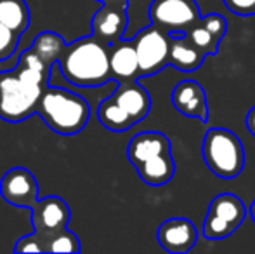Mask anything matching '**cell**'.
<instances>
[{
    "mask_svg": "<svg viewBox=\"0 0 255 254\" xmlns=\"http://www.w3.org/2000/svg\"><path fill=\"white\" fill-rule=\"evenodd\" d=\"M57 66L68 82L80 87H98L113 78L106 44L94 35L68 44Z\"/></svg>",
    "mask_w": 255,
    "mask_h": 254,
    "instance_id": "obj_1",
    "label": "cell"
},
{
    "mask_svg": "<svg viewBox=\"0 0 255 254\" xmlns=\"http://www.w3.org/2000/svg\"><path fill=\"white\" fill-rule=\"evenodd\" d=\"M37 113L51 131L61 136H73L87 126L91 106L75 92L47 85L40 96Z\"/></svg>",
    "mask_w": 255,
    "mask_h": 254,
    "instance_id": "obj_2",
    "label": "cell"
},
{
    "mask_svg": "<svg viewBox=\"0 0 255 254\" xmlns=\"http://www.w3.org/2000/svg\"><path fill=\"white\" fill-rule=\"evenodd\" d=\"M203 159L207 167L222 180L240 176L245 167V148L233 131L212 127L203 138Z\"/></svg>",
    "mask_w": 255,
    "mask_h": 254,
    "instance_id": "obj_3",
    "label": "cell"
},
{
    "mask_svg": "<svg viewBox=\"0 0 255 254\" xmlns=\"http://www.w3.org/2000/svg\"><path fill=\"white\" fill-rule=\"evenodd\" d=\"M45 85L33 84L23 78L17 70L2 71L0 77V119L10 124H17L26 120L33 113H37V106L40 101Z\"/></svg>",
    "mask_w": 255,
    "mask_h": 254,
    "instance_id": "obj_4",
    "label": "cell"
},
{
    "mask_svg": "<svg viewBox=\"0 0 255 254\" xmlns=\"http://www.w3.org/2000/svg\"><path fill=\"white\" fill-rule=\"evenodd\" d=\"M247 218V207L242 199L233 193H221L208 206L203 221V235L212 241L226 239L238 230Z\"/></svg>",
    "mask_w": 255,
    "mask_h": 254,
    "instance_id": "obj_5",
    "label": "cell"
},
{
    "mask_svg": "<svg viewBox=\"0 0 255 254\" xmlns=\"http://www.w3.org/2000/svg\"><path fill=\"white\" fill-rule=\"evenodd\" d=\"M141 77L154 75L170 63V37L160 26L149 24L134 38Z\"/></svg>",
    "mask_w": 255,
    "mask_h": 254,
    "instance_id": "obj_6",
    "label": "cell"
},
{
    "mask_svg": "<svg viewBox=\"0 0 255 254\" xmlns=\"http://www.w3.org/2000/svg\"><path fill=\"white\" fill-rule=\"evenodd\" d=\"M70 218V206L57 195L38 199L31 207V223L35 227V234L42 239V242L51 239L57 232L68 228Z\"/></svg>",
    "mask_w": 255,
    "mask_h": 254,
    "instance_id": "obj_7",
    "label": "cell"
},
{
    "mask_svg": "<svg viewBox=\"0 0 255 254\" xmlns=\"http://www.w3.org/2000/svg\"><path fill=\"white\" fill-rule=\"evenodd\" d=\"M149 16L153 24L167 31L184 30L202 19L193 0H153Z\"/></svg>",
    "mask_w": 255,
    "mask_h": 254,
    "instance_id": "obj_8",
    "label": "cell"
},
{
    "mask_svg": "<svg viewBox=\"0 0 255 254\" xmlns=\"http://www.w3.org/2000/svg\"><path fill=\"white\" fill-rule=\"evenodd\" d=\"M0 193L3 200L16 207H33L38 200V183L30 169L12 167L0 180Z\"/></svg>",
    "mask_w": 255,
    "mask_h": 254,
    "instance_id": "obj_9",
    "label": "cell"
},
{
    "mask_svg": "<svg viewBox=\"0 0 255 254\" xmlns=\"http://www.w3.org/2000/svg\"><path fill=\"white\" fill-rule=\"evenodd\" d=\"M195 225L186 218H170L158 228V242L167 253L184 254L189 253L196 244Z\"/></svg>",
    "mask_w": 255,
    "mask_h": 254,
    "instance_id": "obj_10",
    "label": "cell"
},
{
    "mask_svg": "<svg viewBox=\"0 0 255 254\" xmlns=\"http://www.w3.org/2000/svg\"><path fill=\"white\" fill-rule=\"evenodd\" d=\"M172 105L179 113L202 122L208 120V103L205 89L196 80H182L172 92Z\"/></svg>",
    "mask_w": 255,
    "mask_h": 254,
    "instance_id": "obj_11",
    "label": "cell"
},
{
    "mask_svg": "<svg viewBox=\"0 0 255 254\" xmlns=\"http://www.w3.org/2000/svg\"><path fill=\"white\" fill-rule=\"evenodd\" d=\"M128 17L124 7H117L113 3H104L92 17V35L104 44H115L127 30Z\"/></svg>",
    "mask_w": 255,
    "mask_h": 254,
    "instance_id": "obj_12",
    "label": "cell"
},
{
    "mask_svg": "<svg viewBox=\"0 0 255 254\" xmlns=\"http://www.w3.org/2000/svg\"><path fill=\"white\" fill-rule=\"evenodd\" d=\"M111 98L122 106L125 113L134 120V124L146 119L151 108V98L148 91L135 80H127L124 84H118Z\"/></svg>",
    "mask_w": 255,
    "mask_h": 254,
    "instance_id": "obj_13",
    "label": "cell"
},
{
    "mask_svg": "<svg viewBox=\"0 0 255 254\" xmlns=\"http://www.w3.org/2000/svg\"><path fill=\"white\" fill-rule=\"evenodd\" d=\"M165 153H172L170 139L163 132L158 131L139 132L130 139L127 148V157L134 167L158 155H165Z\"/></svg>",
    "mask_w": 255,
    "mask_h": 254,
    "instance_id": "obj_14",
    "label": "cell"
},
{
    "mask_svg": "<svg viewBox=\"0 0 255 254\" xmlns=\"http://www.w3.org/2000/svg\"><path fill=\"white\" fill-rule=\"evenodd\" d=\"M110 64H111V75L118 80H135L141 77L139 71V59L137 51H135L134 40L120 38L118 42L111 44L110 51Z\"/></svg>",
    "mask_w": 255,
    "mask_h": 254,
    "instance_id": "obj_15",
    "label": "cell"
},
{
    "mask_svg": "<svg viewBox=\"0 0 255 254\" xmlns=\"http://www.w3.org/2000/svg\"><path fill=\"white\" fill-rule=\"evenodd\" d=\"M135 169H137L139 178L146 185H149V187H163L174 178L175 164L174 159H172V153H165V155H158L154 159L146 160Z\"/></svg>",
    "mask_w": 255,
    "mask_h": 254,
    "instance_id": "obj_16",
    "label": "cell"
},
{
    "mask_svg": "<svg viewBox=\"0 0 255 254\" xmlns=\"http://www.w3.org/2000/svg\"><path fill=\"white\" fill-rule=\"evenodd\" d=\"M205 52L195 44H188V37H170V64L179 70L193 71L202 66Z\"/></svg>",
    "mask_w": 255,
    "mask_h": 254,
    "instance_id": "obj_17",
    "label": "cell"
},
{
    "mask_svg": "<svg viewBox=\"0 0 255 254\" xmlns=\"http://www.w3.org/2000/svg\"><path fill=\"white\" fill-rule=\"evenodd\" d=\"M64 49H66V42L61 35L54 33V31H44L33 40L30 51L47 66H52L59 61Z\"/></svg>",
    "mask_w": 255,
    "mask_h": 254,
    "instance_id": "obj_18",
    "label": "cell"
},
{
    "mask_svg": "<svg viewBox=\"0 0 255 254\" xmlns=\"http://www.w3.org/2000/svg\"><path fill=\"white\" fill-rule=\"evenodd\" d=\"M0 23L23 35L30 24V10L24 0H0Z\"/></svg>",
    "mask_w": 255,
    "mask_h": 254,
    "instance_id": "obj_19",
    "label": "cell"
},
{
    "mask_svg": "<svg viewBox=\"0 0 255 254\" xmlns=\"http://www.w3.org/2000/svg\"><path fill=\"white\" fill-rule=\"evenodd\" d=\"M98 119L106 129L113 132H124L134 126V120L122 110L113 98H106L98 108Z\"/></svg>",
    "mask_w": 255,
    "mask_h": 254,
    "instance_id": "obj_20",
    "label": "cell"
},
{
    "mask_svg": "<svg viewBox=\"0 0 255 254\" xmlns=\"http://www.w3.org/2000/svg\"><path fill=\"white\" fill-rule=\"evenodd\" d=\"M82 246L78 237L68 228L57 232L44 242V253H80Z\"/></svg>",
    "mask_w": 255,
    "mask_h": 254,
    "instance_id": "obj_21",
    "label": "cell"
},
{
    "mask_svg": "<svg viewBox=\"0 0 255 254\" xmlns=\"http://www.w3.org/2000/svg\"><path fill=\"white\" fill-rule=\"evenodd\" d=\"M188 38L196 45V47L202 49L205 54H207V52H215V51H217L219 42L215 40L214 35H212L205 26H195L188 33Z\"/></svg>",
    "mask_w": 255,
    "mask_h": 254,
    "instance_id": "obj_22",
    "label": "cell"
},
{
    "mask_svg": "<svg viewBox=\"0 0 255 254\" xmlns=\"http://www.w3.org/2000/svg\"><path fill=\"white\" fill-rule=\"evenodd\" d=\"M19 37V33H16V31H12L10 28L3 26L0 23V61H5L7 58H10L16 52Z\"/></svg>",
    "mask_w": 255,
    "mask_h": 254,
    "instance_id": "obj_23",
    "label": "cell"
},
{
    "mask_svg": "<svg viewBox=\"0 0 255 254\" xmlns=\"http://www.w3.org/2000/svg\"><path fill=\"white\" fill-rule=\"evenodd\" d=\"M202 24L214 35L215 40H221L224 37L226 30H228V23L221 14H208V16L202 17Z\"/></svg>",
    "mask_w": 255,
    "mask_h": 254,
    "instance_id": "obj_24",
    "label": "cell"
},
{
    "mask_svg": "<svg viewBox=\"0 0 255 254\" xmlns=\"http://www.w3.org/2000/svg\"><path fill=\"white\" fill-rule=\"evenodd\" d=\"M14 251L16 253H44V242H42V239L33 232L31 235L21 237L19 241H17Z\"/></svg>",
    "mask_w": 255,
    "mask_h": 254,
    "instance_id": "obj_25",
    "label": "cell"
},
{
    "mask_svg": "<svg viewBox=\"0 0 255 254\" xmlns=\"http://www.w3.org/2000/svg\"><path fill=\"white\" fill-rule=\"evenodd\" d=\"M224 2L236 14H250L255 10V0H224Z\"/></svg>",
    "mask_w": 255,
    "mask_h": 254,
    "instance_id": "obj_26",
    "label": "cell"
},
{
    "mask_svg": "<svg viewBox=\"0 0 255 254\" xmlns=\"http://www.w3.org/2000/svg\"><path fill=\"white\" fill-rule=\"evenodd\" d=\"M247 129H249L250 134L255 136V106H252L247 113Z\"/></svg>",
    "mask_w": 255,
    "mask_h": 254,
    "instance_id": "obj_27",
    "label": "cell"
},
{
    "mask_svg": "<svg viewBox=\"0 0 255 254\" xmlns=\"http://www.w3.org/2000/svg\"><path fill=\"white\" fill-rule=\"evenodd\" d=\"M250 214H252V220L255 221V202L252 204V207H250Z\"/></svg>",
    "mask_w": 255,
    "mask_h": 254,
    "instance_id": "obj_28",
    "label": "cell"
},
{
    "mask_svg": "<svg viewBox=\"0 0 255 254\" xmlns=\"http://www.w3.org/2000/svg\"><path fill=\"white\" fill-rule=\"evenodd\" d=\"M0 77H2V71H0Z\"/></svg>",
    "mask_w": 255,
    "mask_h": 254,
    "instance_id": "obj_29",
    "label": "cell"
}]
</instances>
